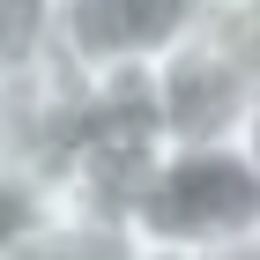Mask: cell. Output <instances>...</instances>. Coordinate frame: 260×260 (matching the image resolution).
Returning <instances> with one entry per match:
<instances>
[{
	"label": "cell",
	"mask_w": 260,
	"mask_h": 260,
	"mask_svg": "<svg viewBox=\"0 0 260 260\" xmlns=\"http://www.w3.org/2000/svg\"><path fill=\"white\" fill-rule=\"evenodd\" d=\"M216 22H231V30L260 38V0H216Z\"/></svg>",
	"instance_id": "4"
},
{
	"label": "cell",
	"mask_w": 260,
	"mask_h": 260,
	"mask_svg": "<svg viewBox=\"0 0 260 260\" xmlns=\"http://www.w3.org/2000/svg\"><path fill=\"white\" fill-rule=\"evenodd\" d=\"M208 15H216V0H45V38L89 82H104V75L156 67Z\"/></svg>",
	"instance_id": "3"
},
{
	"label": "cell",
	"mask_w": 260,
	"mask_h": 260,
	"mask_svg": "<svg viewBox=\"0 0 260 260\" xmlns=\"http://www.w3.org/2000/svg\"><path fill=\"white\" fill-rule=\"evenodd\" d=\"M245 149L260 156V97H253V119H245Z\"/></svg>",
	"instance_id": "5"
},
{
	"label": "cell",
	"mask_w": 260,
	"mask_h": 260,
	"mask_svg": "<svg viewBox=\"0 0 260 260\" xmlns=\"http://www.w3.org/2000/svg\"><path fill=\"white\" fill-rule=\"evenodd\" d=\"M253 97H260V38L216 15L179 52L156 60V112L171 141H245Z\"/></svg>",
	"instance_id": "2"
},
{
	"label": "cell",
	"mask_w": 260,
	"mask_h": 260,
	"mask_svg": "<svg viewBox=\"0 0 260 260\" xmlns=\"http://www.w3.org/2000/svg\"><path fill=\"white\" fill-rule=\"evenodd\" d=\"M134 253H260V156L245 141H171L126 201Z\"/></svg>",
	"instance_id": "1"
}]
</instances>
